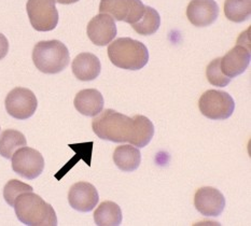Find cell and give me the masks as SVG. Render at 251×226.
<instances>
[{"instance_id": "cell-2", "label": "cell", "mask_w": 251, "mask_h": 226, "mask_svg": "<svg viewBox=\"0 0 251 226\" xmlns=\"http://www.w3.org/2000/svg\"><path fill=\"white\" fill-rule=\"evenodd\" d=\"M19 221L28 226H56L57 217L53 207L32 192L21 194L14 202Z\"/></svg>"}, {"instance_id": "cell-24", "label": "cell", "mask_w": 251, "mask_h": 226, "mask_svg": "<svg viewBox=\"0 0 251 226\" xmlns=\"http://www.w3.org/2000/svg\"><path fill=\"white\" fill-rule=\"evenodd\" d=\"M9 52V41L4 35L0 32V59L7 56Z\"/></svg>"}, {"instance_id": "cell-14", "label": "cell", "mask_w": 251, "mask_h": 226, "mask_svg": "<svg viewBox=\"0 0 251 226\" xmlns=\"http://www.w3.org/2000/svg\"><path fill=\"white\" fill-rule=\"evenodd\" d=\"M219 16V5L215 0H191L187 8V18L196 27L214 24Z\"/></svg>"}, {"instance_id": "cell-17", "label": "cell", "mask_w": 251, "mask_h": 226, "mask_svg": "<svg viewBox=\"0 0 251 226\" xmlns=\"http://www.w3.org/2000/svg\"><path fill=\"white\" fill-rule=\"evenodd\" d=\"M113 162L124 173H132L139 167L141 154L139 149L133 145H123L116 148L113 152Z\"/></svg>"}, {"instance_id": "cell-8", "label": "cell", "mask_w": 251, "mask_h": 226, "mask_svg": "<svg viewBox=\"0 0 251 226\" xmlns=\"http://www.w3.org/2000/svg\"><path fill=\"white\" fill-rule=\"evenodd\" d=\"M146 5L141 0H101L100 12L113 20L133 25L145 13Z\"/></svg>"}, {"instance_id": "cell-19", "label": "cell", "mask_w": 251, "mask_h": 226, "mask_svg": "<svg viewBox=\"0 0 251 226\" xmlns=\"http://www.w3.org/2000/svg\"><path fill=\"white\" fill-rule=\"evenodd\" d=\"M26 146V138L19 130L5 129L0 135V155L4 158L10 159L18 149Z\"/></svg>"}, {"instance_id": "cell-6", "label": "cell", "mask_w": 251, "mask_h": 226, "mask_svg": "<svg viewBox=\"0 0 251 226\" xmlns=\"http://www.w3.org/2000/svg\"><path fill=\"white\" fill-rule=\"evenodd\" d=\"M26 10L34 29L37 31L55 29L58 24V11L55 0H28Z\"/></svg>"}, {"instance_id": "cell-18", "label": "cell", "mask_w": 251, "mask_h": 226, "mask_svg": "<svg viewBox=\"0 0 251 226\" xmlns=\"http://www.w3.org/2000/svg\"><path fill=\"white\" fill-rule=\"evenodd\" d=\"M122 220L121 208L113 201L101 202L94 212V221L97 226H119Z\"/></svg>"}, {"instance_id": "cell-13", "label": "cell", "mask_w": 251, "mask_h": 226, "mask_svg": "<svg viewBox=\"0 0 251 226\" xmlns=\"http://www.w3.org/2000/svg\"><path fill=\"white\" fill-rule=\"evenodd\" d=\"M98 201H100L98 191L89 182H77L70 187L68 201L70 207H73L75 210L90 212L97 206Z\"/></svg>"}, {"instance_id": "cell-1", "label": "cell", "mask_w": 251, "mask_h": 226, "mask_svg": "<svg viewBox=\"0 0 251 226\" xmlns=\"http://www.w3.org/2000/svg\"><path fill=\"white\" fill-rule=\"evenodd\" d=\"M93 131L102 140L129 142L137 148L148 146L154 135V125L145 115L129 118L113 109H106L92 121Z\"/></svg>"}, {"instance_id": "cell-22", "label": "cell", "mask_w": 251, "mask_h": 226, "mask_svg": "<svg viewBox=\"0 0 251 226\" xmlns=\"http://www.w3.org/2000/svg\"><path fill=\"white\" fill-rule=\"evenodd\" d=\"M206 78L209 83L214 86L225 87L231 83L232 79L223 75L220 68V57L215 58L208 64L206 68Z\"/></svg>"}, {"instance_id": "cell-3", "label": "cell", "mask_w": 251, "mask_h": 226, "mask_svg": "<svg viewBox=\"0 0 251 226\" xmlns=\"http://www.w3.org/2000/svg\"><path fill=\"white\" fill-rule=\"evenodd\" d=\"M108 56L116 67L125 70H140L149 62L148 48L132 38H118L110 43Z\"/></svg>"}, {"instance_id": "cell-7", "label": "cell", "mask_w": 251, "mask_h": 226, "mask_svg": "<svg viewBox=\"0 0 251 226\" xmlns=\"http://www.w3.org/2000/svg\"><path fill=\"white\" fill-rule=\"evenodd\" d=\"M11 164L15 174L28 180L38 178L45 169V158L42 154L27 146L18 149L13 153Z\"/></svg>"}, {"instance_id": "cell-4", "label": "cell", "mask_w": 251, "mask_h": 226, "mask_svg": "<svg viewBox=\"0 0 251 226\" xmlns=\"http://www.w3.org/2000/svg\"><path fill=\"white\" fill-rule=\"evenodd\" d=\"M67 47L58 40L40 41L32 50V62L37 69L47 75L59 74L69 65Z\"/></svg>"}, {"instance_id": "cell-10", "label": "cell", "mask_w": 251, "mask_h": 226, "mask_svg": "<svg viewBox=\"0 0 251 226\" xmlns=\"http://www.w3.org/2000/svg\"><path fill=\"white\" fill-rule=\"evenodd\" d=\"M251 49L250 41L246 43L238 39L237 45L230 50L225 56L220 57V68L223 75L228 78H236L244 74L250 64Z\"/></svg>"}, {"instance_id": "cell-9", "label": "cell", "mask_w": 251, "mask_h": 226, "mask_svg": "<svg viewBox=\"0 0 251 226\" xmlns=\"http://www.w3.org/2000/svg\"><path fill=\"white\" fill-rule=\"evenodd\" d=\"M5 110L16 120H27L34 115L38 107L36 95L25 87H15L4 100Z\"/></svg>"}, {"instance_id": "cell-25", "label": "cell", "mask_w": 251, "mask_h": 226, "mask_svg": "<svg viewBox=\"0 0 251 226\" xmlns=\"http://www.w3.org/2000/svg\"><path fill=\"white\" fill-rule=\"evenodd\" d=\"M57 3H61V4H72V3H75L78 2L79 0H55Z\"/></svg>"}, {"instance_id": "cell-20", "label": "cell", "mask_w": 251, "mask_h": 226, "mask_svg": "<svg viewBox=\"0 0 251 226\" xmlns=\"http://www.w3.org/2000/svg\"><path fill=\"white\" fill-rule=\"evenodd\" d=\"M161 26V16L159 12L152 7L147 5L145 13L141 19L132 25L134 30L141 36L153 35Z\"/></svg>"}, {"instance_id": "cell-15", "label": "cell", "mask_w": 251, "mask_h": 226, "mask_svg": "<svg viewBox=\"0 0 251 226\" xmlns=\"http://www.w3.org/2000/svg\"><path fill=\"white\" fill-rule=\"evenodd\" d=\"M73 74L80 81H93L100 74V60L92 53H81L73 60Z\"/></svg>"}, {"instance_id": "cell-21", "label": "cell", "mask_w": 251, "mask_h": 226, "mask_svg": "<svg viewBox=\"0 0 251 226\" xmlns=\"http://www.w3.org/2000/svg\"><path fill=\"white\" fill-rule=\"evenodd\" d=\"M225 14L234 23H243L250 18L251 0H226Z\"/></svg>"}, {"instance_id": "cell-11", "label": "cell", "mask_w": 251, "mask_h": 226, "mask_svg": "<svg viewBox=\"0 0 251 226\" xmlns=\"http://www.w3.org/2000/svg\"><path fill=\"white\" fill-rule=\"evenodd\" d=\"M194 206L201 216L219 217L225 210L226 198L215 187H201L195 193Z\"/></svg>"}, {"instance_id": "cell-5", "label": "cell", "mask_w": 251, "mask_h": 226, "mask_svg": "<svg viewBox=\"0 0 251 226\" xmlns=\"http://www.w3.org/2000/svg\"><path fill=\"white\" fill-rule=\"evenodd\" d=\"M199 108L201 114L214 121L226 120L235 110V101L230 94L223 91L209 90L201 96Z\"/></svg>"}, {"instance_id": "cell-16", "label": "cell", "mask_w": 251, "mask_h": 226, "mask_svg": "<svg viewBox=\"0 0 251 226\" xmlns=\"http://www.w3.org/2000/svg\"><path fill=\"white\" fill-rule=\"evenodd\" d=\"M75 108L85 117H96L100 114L105 101L100 91L95 89H86L80 91L75 97Z\"/></svg>"}, {"instance_id": "cell-23", "label": "cell", "mask_w": 251, "mask_h": 226, "mask_svg": "<svg viewBox=\"0 0 251 226\" xmlns=\"http://www.w3.org/2000/svg\"><path fill=\"white\" fill-rule=\"evenodd\" d=\"M32 190H34L32 186L24 183V182L16 179L10 180L3 187V198L9 206L13 207L16 198L21 194H23V193L32 192Z\"/></svg>"}, {"instance_id": "cell-12", "label": "cell", "mask_w": 251, "mask_h": 226, "mask_svg": "<svg viewBox=\"0 0 251 226\" xmlns=\"http://www.w3.org/2000/svg\"><path fill=\"white\" fill-rule=\"evenodd\" d=\"M86 34L95 46L105 47L109 45L118 34L116 22L107 14H98L87 24Z\"/></svg>"}]
</instances>
